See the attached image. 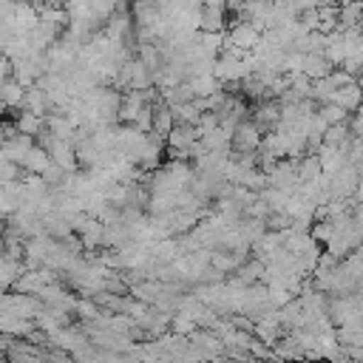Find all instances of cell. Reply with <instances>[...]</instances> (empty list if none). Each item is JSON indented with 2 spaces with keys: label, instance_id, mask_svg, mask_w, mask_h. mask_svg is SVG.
Listing matches in <instances>:
<instances>
[{
  "label": "cell",
  "instance_id": "3",
  "mask_svg": "<svg viewBox=\"0 0 363 363\" xmlns=\"http://www.w3.org/2000/svg\"><path fill=\"white\" fill-rule=\"evenodd\" d=\"M329 102H337V105H343V108L352 113V111H357L360 102H363V85H360V82H352V85H346V88H337Z\"/></svg>",
  "mask_w": 363,
  "mask_h": 363
},
{
  "label": "cell",
  "instance_id": "4",
  "mask_svg": "<svg viewBox=\"0 0 363 363\" xmlns=\"http://www.w3.org/2000/svg\"><path fill=\"white\" fill-rule=\"evenodd\" d=\"M323 176V164H320V156L318 153H303L301 162H298V179L301 182H312Z\"/></svg>",
  "mask_w": 363,
  "mask_h": 363
},
{
  "label": "cell",
  "instance_id": "1",
  "mask_svg": "<svg viewBox=\"0 0 363 363\" xmlns=\"http://www.w3.org/2000/svg\"><path fill=\"white\" fill-rule=\"evenodd\" d=\"M335 68V62L326 57V54H318V51H306L303 57V74L312 77V79H320V77H329Z\"/></svg>",
  "mask_w": 363,
  "mask_h": 363
},
{
  "label": "cell",
  "instance_id": "2",
  "mask_svg": "<svg viewBox=\"0 0 363 363\" xmlns=\"http://www.w3.org/2000/svg\"><path fill=\"white\" fill-rule=\"evenodd\" d=\"M51 162H54V159H51V153H48L43 145H34V147L26 153V159H23V164H20V167H23L26 173H40V176H43V173L51 167Z\"/></svg>",
  "mask_w": 363,
  "mask_h": 363
},
{
  "label": "cell",
  "instance_id": "6",
  "mask_svg": "<svg viewBox=\"0 0 363 363\" xmlns=\"http://www.w3.org/2000/svg\"><path fill=\"white\" fill-rule=\"evenodd\" d=\"M318 111H320V116H323L329 125H337V122H349V111H346L343 105H337V102H323Z\"/></svg>",
  "mask_w": 363,
  "mask_h": 363
},
{
  "label": "cell",
  "instance_id": "5",
  "mask_svg": "<svg viewBox=\"0 0 363 363\" xmlns=\"http://www.w3.org/2000/svg\"><path fill=\"white\" fill-rule=\"evenodd\" d=\"M227 6H204L201 9V31H224Z\"/></svg>",
  "mask_w": 363,
  "mask_h": 363
}]
</instances>
